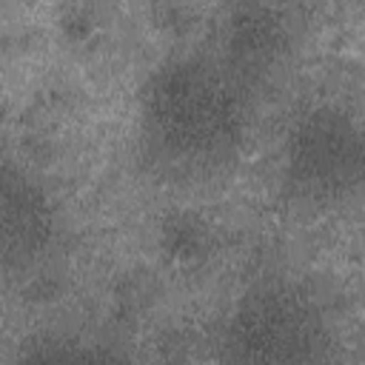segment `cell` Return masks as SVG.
<instances>
[{
	"label": "cell",
	"instance_id": "7a4b0ae2",
	"mask_svg": "<svg viewBox=\"0 0 365 365\" xmlns=\"http://www.w3.org/2000/svg\"><path fill=\"white\" fill-rule=\"evenodd\" d=\"M362 125L354 108L317 100L299 108L277 148L279 197L299 211H331L348 205L362 185Z\"/></svg>",
	"mask_w": 365,
	"mask_h": 365
},
{
	"label": "cell",
	"instance_id": "277c9868",
	"mask_svg": "<svg viewBox=\"0 0 365 365\" xmlns=\"http://www.w3.org/2000/svg\"><path fill=\"white\" fill-rule=\"evenodd\" d=\"M60 234L57 202L40 177L0 163V285L34 274L54 251Z\"/></svg>",
	"mask_w": 365,
	"mask_h": 365
},
{
	"label": "cell",
	"instance_id": "3957f363",
	"mask_svg": "<svg viewBox=\"0 0 365 365\" xmlns=\"http://www.w3.org/2000/svg\"><path fill=\"white\" fill-rule=\"evenodd\" d=\"M220 345L234 362H322L334 356V322L311 285L274 274L231 302Z\"/></svg>",
	"mask_w": 365,
	"mask_h": 365
},
{
	"label": "cell",
	"instance_id": "6da1fadb",
	"mask_svg": "<svg viewBox=\"0 0 365 365\" xmlns=\"http://www.w3.org/2000/svg\"><path fill=\"white\" fill-rule=\"evenodd\" d=\"M134 125L137 154L151 177L174 185L211 182L248 143V77L217 54L165 57L137 91Z\"/></svg>",
	"mask_w": 365,
	"mask_h": 365
}]
</instances>
